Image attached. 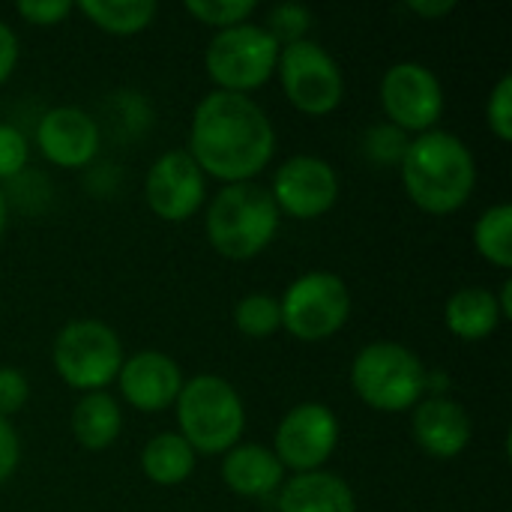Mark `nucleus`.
<instances>
[{
	"label": "nucleus",
	"mask_w": 512,
	"mask_h": 512,
	"mask_svg": "<svg viewBox=\"0 0 512 512\" xmlns=\"http://www.w3.org/2000/svg\"><path fill=\"white\" fill-rule=\"evenodd\" d=\"M186 153L204 177L249 183L273 162L276 129L252 96L210 90L192 111Z\"/></svg>",
	"instance_id": "f257e3e1"
},
{
	"label": "nucleus",
	"mask_w": 512,
	"mask_h": 512,
	"mask_svg": "<svg viewBox=\"0 0 512 512\" xmlns=\"http://www.w3.org/2000/svg\"><path fill=\"white\" fill-rule=\"evenodd\" d=\"M399 171L408 198L432 216L456 213L471 201L477 186V159L471 147L447 129L414 135Z\"/></svg>",
	"instance_id": "f03ea898"
},
{
	"label": "nucleus",
	"mask_w": 512,
	"mask_h": 512,
	"mask_svg": "<svg viewBox=\"0 0 512 512\" xmlns=\"http://www.w3.org/2000/svg\"><path fill=\"white\" fill-rule=\"evenodd\" d=\"M279 222L282 213L273 204L270 189L255 180L222 186L204 216L210 246L228 261H249L261 255L279 234Z\"/></svg>",
	"instance_id": "7ed1b4c3"
},
{
	"label": "nucleus",
	"mask_w": 512,
	"mask_h": 512,
	"mask_svg": "<svg viewBox=\"0 0 512 512\" xmlns=\"http://www.w3.org/2000/svg\"><path fill=\"white\" fill-rule=\"evenodd\" d=\"M174 408L177 429L198 456H222L243 438L246 405L237 387L222 375L204 372L183 381Z\"/></svg>",
	"instance_id": "20e7f679"
},
{
	"label": "nucleus",
	"mask_w": 512,
	"mask_h": 512,
	"mask_svg": "<svg viewBox=\"0 0 512 512\" xmlns=\"http://www.w3.org/2000/svg\"><path fill=\"white\" fill-rule=\"evenodd\" d=\"M426 363L399 342H369L351 360V387L381 414H405L426 396Z\"/></svg>",
	"instance_id": "39448f33"
},
{
	"label": "nucleus",
	"mask_w": 512,
	"mask_h": 512,
	"mask_svg": "<svg viewBox=\"0 0 512 512\" xmlns=\"http://www.w3.org/2000/svg\"><path fill=\"white\" fill-rule=\"evenodd\" d=\"M51 360L63 384L78 393H99L117 381L126 354L114 327L96 318H78L54 336Z\"/></svg>",
	"instance_id": "423d86ee"
},
{
	"label": "nucleus",
	"mask_w": 512,
	"mask_h": 512,
	"mask_svg": "<svg viewBox=\"0 0 512 512\" xmlns=\"http://www.w3.org/2000/svg\"><path fill=\"white\" fill-rule=\"evenodd\" d=\"M276 60H279V42L264 30V24H252V21L228 30H216L204 51V66L216 90L246 93V96L273 78Z\"/></svg>",
	"instance_id": "0eeeda50"
},
{
	"label": "nucleus",
	"mask_w": 512,
	"mask_h": 512,
	"mask_svg": "<svg viewBox=\"0 0 512 512\" xmlns=\"http://www.w3.org/2000/svg\"><path fill=\"white\" fill-rule=\"evenodd\" d=\"M282 327L300 342H327L351 318V291L339 273L309 270L279 297Z\"/></svg>",
	"instance_id": "6e6552de"
},
{
	"label": "nucleus",
	"mask_w": 512,
	"mask_h": 512,
	"mask_svg": "<svg viewBox=\"0 0 512 512\" xmlns=\"http://www.w3.org/2000/svg\"><path fill=\"white\" fill-rule=\"evenodd\" d=\"M276 75L288 102L309 117L333 114L345 99L342 66L315 39H300L279 48Z\"/></svg>",
	"instance_id": "1a4fd4ad"
},
{
	"label": "nucleus",
	"mask_w": 512,
	"mask_h": 512,
	"mask_svg": "<svg viewBox=\"0 0 512 512\" xmlns=\"http://www.w3.org/2000/svg\"><path fill=\"white\" fill-rule=\"evenodd\" d=\"M339 447V417L324 402L294 405L273 432V456L285 471H324Z\"/></svg>",
	"instance_id": "9d476101"
},
{
	"label": "nucleus",
	"mask_w": 512,
	"mask_h": 512,
	"mask_svg": "<svg viewBox=\"0 0 512 512\" xmlns=\"http://www.w3.org/2000/svg\"><path fill=\"white\" fill-rule=\"evenodd\" d=\"M381 108L387 114V123L399 126L408 135L438 129V120L444 114L441 78L426 63L399 60L381 78Z\"/></svg>",
	"instance_id": "9b49d317"
},
{
	"label": "nucleus",
	"mask_w": 512,
	"mask_h": 512,
	"mask_svg": "<svg viewBox=\"0 0 512 512\" xmlns=\"http://www.w3.org/2000/svg\"><path fill=\"white\" fill-rule=\"evenodd\" d=\"M270 195L279 213L300 222H312L330 213L339 201V174L327 159L300 153L276 168Z\"/></svg>",
	"instance_id": "f8f14e48"
},
{
	"label": "nucleus",
	"mask_w": 512,
	"mask_h": 512,
	"mask_svg": "<svg viewBox=\"0 0 512 512\" xmlns=\"http://www.w3.org/2000/svg\"><path fill=\"white\" fill-rule=\"evenodd\" d=\"M207 198V177L186 150H165L144 174V201L162 222L192 219Z\"/></svg>",
	"instance_id": "ddd939ff"
},
{
	"label": "nucleus",
	"mask_w": 512,
	"mask_h": 512,
	"mask_svg": "<svg viewBox=\"0 0 512 512\" xmlns=\"http://www.w3.org/2000/svg\"><path fill=\"white\" fill-rule=\"evenodd\" d=\"M36 147L57 168H87L102 147V126L78 105L48 108L36 120Z\"/></svg>",
	"instance_id": "4468645a"
},
{
	"label": "nucleus",
	"mask_w": 512,
	"mask_h": 512,
	"mask_svg": "<svg viewBox=\"0 0 512 512\" xmlns=\"http://www.w3.org/2000/svg\"><path fill=\"white\" fill-rule=\"evenodd\" d=\"M183 372L177 360H171L162 351H138L123 360L117 372L120 396L129 402V408L141 414H159L174 408L180 390H183Z\"/></svg>",
	"instance_id": "2eb2a0df"
},
{
	"label": "nucleus",
	"mask_w": 512,
	"mask_h": 512,
	"mask_svg": "<svg viewBox=\"0 0 512 512\" xmlns=\"http://www.w3.org/2000/svg\"><path fill=\"white\" fill-rule=\"evenodd\" d=\"M411 432L432 459H456L468 450L474 423L471 414L450 396H423L411 411Z\"/></svg>",
	"instance_id": "dca6fc26"
},
{
	"label": "nucleus",
	"mask_w": 512,
	"mask_h": 512,
	"mask_svg": "<svg viewBox=\"0 0 512 512\" xmlns=\"http://www.w3.org/2000/svg\"><path fill=\"white\" fill-rule=\"evenodd\" d=\"M222 483L240 498H273L285 483V468L264 444H234L222 453Z\"/></svg>",
	"instance_id": "f3484780"
},
{
	"label": "nucleus",
	"mask_w": 512,
	"mask_h": 512,
	"mask_svg": "<svg viewBox=\"0 0 512 512\" xmlns=\"http://www.w3.org/2000/svg\"><path fill=\"white\" fill-rule=\"evenodd\" d=\"M276 512H357L354 489L330 471L294 474L276 492Z\"/></svg>",
	"instance_id": "a211bd4d"
},
{
	"label": "nucleus",
	"mask_w": 512,
	"mask_h": 512,
	"mask_svg": "<svg viewBox=\"0 0 512 512\" xmlns=\"http://www.w3.org/2000/svg\"><path fill=\"white\" fill-rule=\"evenodd\" d=\"M444 324L447 330L462 342H483L489 339L501 324L498 300L483 285H468L450 294L444 306Z\"/></svg>",
	"instance_id": "6ab92c4d"
},
{
	"label": "nucleus",
	"mask_w": 512,
	"mask_h": 512,
	"mask_svg": "<svg viewBox=\"0 0 512 512\" xmlns=\"http://www.w3.org/2000/svg\"><path fill=\"white\" fill-rule=\"evenodd\" d=\"M72 438L84 450H108L123 432V411L108 390L84 393L72 408Z\"/></svg>",
	"instance_id": "aec40b11"
},
{
	"label": "nucleus",
	"mask_w": 512,
	"mask_h": 512,
	"mask_svg": "<svg viewBox=\"0 0 512 512\" xmlns=\"http://www.w3.org/2000/svg\"><path fill=\"white\" fill-rule=\"evenodd\" d=\"M198 453L183 441L180 432H159L141 450V471L156 486H180L192 477Z\"/></svg>",
	"instance_id": "412c9836"
},
{
	"label": "nucleus",
	"mask_w": 512,
	"mask_h": 512,
	"mask_svg": "<svg viewBox=\"0 0 512 512\" xmlns=\"http://www.w3.org/2000/svg\"><path fill=\"white\" fill-rule=\"evenodd\" d=\"M78 9L111 36H135L147 30L159 12L156 0H81Z\"/></svg>",
	"instance_id": "4be33fe9"
},
{
	"label": "nucleus",
	"mask_w": 512,
	"mask_h": 512,
	"mask_svg": "<svg viewBox=\"0 0 512 512\" xmlns=\"http://www.w3.org/2000/svg\"><path fill=\"white\" fill-rule=\"evenodd\" d=\"M474 246L477 252L501 267L510 270L512 267V207L507 201L492 204L489 210L480 213V219L474 222Z\"/></svg>",
	"instance_id": "5701e85b"
},
{
	"label": "nucleus",
	"mask_w": 512,
	"mask_h": 512,
	"mask_svg": "<svg viewBox=\"0 0 512 512\" xmlns=\"http://www.w3.org/2000/svg\"><path fill=\"white\" fill-rule=\"evenodd\" d=\"M234 324L243 336L249 339H267L282 327V312H279V300L273 294L255 291L237 300L234 306Z\"/></svg>",
	"instance_id": "b1692460"
},
{
	"label": "nucleus",
	"mask_w": 512,
	"mask_h": 512,
	"mask_svg": "<svg viewBox=\"0 0 512 512\" xmlns=\"http://www.w3.org/2000/svg\"><path fill=\"white\" fill-rule=\"evenodd\" d=\"M312 24H315L312 9L291 0V3H276V6L267 12L264 30L279 42V48H285V45H291V42L309 39Z\"/></svg>",
	"instance_id": "393cba45"
},
{
	"label": "nucleus",
	"mask_w": 512,
	"mask_h": 512,
	"mask_svg": "<svg viewBox=\"0 0 512 512\" xmlns=\"http://www.w3.org/2000/svg\"><path fill=\"white\" fill-rule=\"evenodd\" d=\"M255 9H258L255 0H186V12L213 30L246 24Z\"/></svg>",
	"instance_id": "a878e982"
},
{
	"label": "nucleus",
	"mask_w": 512,
	"mask_h": 512,
	"mask_svg": "<svg viewBox=\"0 0 512 512\" xmlns=\"http://www.w3.org/2000/svg\"><path fill=\"white\" fill-rule=\"evenodd\" d=\"M408 144H411V135L387 120L372 126L363 138V150L375 165H402Z\"/></svg>",
	"instance_id": "bb28decb"
},
{
	"label": "nucleus",
	"mask_w": 512,
	"mask_h": 512,
	"mask_svg": "<svg viewBox=\"0 0 512 512\" xmlns=\"http://www.w3.org/2000/svg\"><path fill=\"white\" fill-rule=\"evenodd\" d=\"M30 159V141L15 123H0V180L24 174Z\"/></svg>",
	"instance_id": "cd10ccee"
},
{
	"label": "nucleus",
	"mask_w": 512,
	"mask_h": 512,
	"mask_svg": "<svg viewBox=\"0 0 512 512\" xmlns=\"http://www.w3.org/2000/svg\"><path fill=\"white\" fill-rule=\"evenodd\" d=\"M486 123L498 141H512V75H501L486 102Z\"/></svg>",
	"instance_id": "c85d7f7f"
},
{
	"label": "nucleus",
	"mask_w": 512,
	"mask_h": 512,
	"mask_svg": "<svg viewBox=\"0 0 512 512\" xmlns=\"http://www.w3.org/2000/svg\"><path fill=\"white\" fill-rule=\"evenodd\" d=\"M30 399V381L15 366H0V417L18 414Z\"/></svg>",
	"instance_id": "c756f323"
},
{
	"label": "nucleus",
	"mask_w": 512,
	"mask_h": 512,
	"mask_svg": "<svg viewBox=\"0 0 512 512\" xmlns=\"http://www.w3.org/2000/svg\"><path fill=\"white\" fill-rule=\"evenodd\" d=\"M15 12L27 21V24H39V27H51L66 21L75 12L72 0H21L15 6Z\"/></svg>",
	"instance_id": "7c9ffc66"
},
{
	"label": "nucleus",
	"mask_w": 512,
	"mask_h": 512,
	"mask_svg": "<svg viewBox=\"0 0 512 512\" xmlns=\"http://www.w3.org/2000/svg\"><path fill=\"white\" fill-rule=\"evenodd\" d=\"M21 462V438L15 432V426L0 417V486L12 480V474L18 471Z\"/></svg>",
	"instance_id": "2f4dec72"
},
{
	"label": "nucleus",
	"mask_w": 512,
	"mask_h": 512,
	"mask_svg": "<svg viewBox=\"0 0 512 512\" xmlns=\"http://www.w3.org/2000/svg\"><path fill=\"white\" fill-rule=\"evenodd\" d=\"M18 33L0 18V87L9 81V75L18 66Z\"/></svg>",
	"instance_id": "473e14b6"
},
{
	"label": "nucleus",
	"mask_w": 512,
	"mask_h": 512,
	"mask_svg": "<svg viewBox=\"0 0 512 512\" xmlns=\"http://www.w3.org/2000/svg\"><path fill=\"white\" fill-rule=\"evenodd\" d=\"M408 9L420 18H444L456 9V0H408Z\"/></svg>",
	"instance_id": "72a5a7b5"
},
{
	"label": "nucleus",
	"mask_w": 512,
	"mask_h": 512,
	"mask_svg": "<svg viewBox=\"0 0 512 512\" xmlns=\"http://www.w3.org/2000/svg\"><path fill=\"white\" fill-rule=\"evenodd\" d=\"M498 300V309H501V321H510L512 318V279H504L501 285V297Z\"/></svg>",
	"instance_id": "f704fd0d"
},
{
	"label": "nucleus",
	"mask_w": 512,
	"mask_h": 512,
	"mask_svg": "<svg viewBox=\"0 0 512 512\" xmlns=\"http://www.w3.org/2000/svg\"><path fill=\"white\" fill-rule=\"evenodd\" d=\"M6 225H9V201H6V192L0 189V237L6 231Z\"/></svg>",
	"instance_id": "c9c22d12"
}]
</instances>
